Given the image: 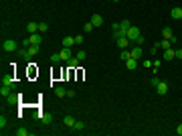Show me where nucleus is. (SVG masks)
Returning <instances> with one entry per match:
<instances>
[{"label":"nucleus","mask_w":182,"mask_h":136,"mask_svg":"<svg viewBox=\"0 0 182 136\" xmlns=\"http://www.w3.org/2000/svg\"><path fill=\"white\" fill-rule=\"evenodd\" d=\"M37 31H39V25H37V22H28V25H27V33L34 35Z\"/></svg>","instance_id":"6ab92c4d"},{"label":"nucleus","mask_w":182,"mask_h":136,"mask_svg":"<svg viewBox=\"0 0 182 136\" xmlns=\"http://www.w3.org/2000/svg\"><path fill=\"white\" fill-rule=\"evenodd\" d=\"M115 2H117V0H115Z\"/></svg>","instance_id":"e433bc0d"},{"label":"nucleus","mask_w":182,"mask_h":136,"mask_svg":"<svg viewBox=\"0 0 182 136\" xmlns=\"http://www.w3.org/2000/svg\"><path fill=\"white\" fill-rule=\"evenodd\" d=\"M142 65H144V67H152V65H154V63H150V59H146V61H144V63H142Z\"/></svg>","instance_id":"473e14b6"},{"label":"nucleus","mask_w":182,"mask_h":136,"mask_svg":"<svg viewBox=\"0 0 182 136\" xmlns=\"http://www.w3.org/2000/svg\"><path fill=\"white\" fill-rule=\"evenodd\" d=\"M73 45H75V37H65V39H63V47L71 49Z\"/></svg>","instance_id":"4468645a"},{"label":"nucleus","mask_w":182,"mask_h":136,"mask_svg":"<svg viewBox=\"0 0 182 136\" xmlns=\"http://www.w3.org/2000/svg\"><path fill=\"white\" fill-rule=\"evenodd\" d=\"M85 128V124L81 122V120H75V126H73V130H83Z\"/></svg>","instance_id":"393cba45"},{"label":"nucleus","mask_w":182,"mask_h":136,"mask_svg":"<svg viewBox=\"0 0 182 136\" xmlns=\"http://www.w3.org/2000/svg\"><path fill=\"white\" fill-rule=\"evenodd\" d=\"M0 95H2V98H8V95H12V88H8V85H2V89H0Z\"/></svg>","instance_id":"f3484780"},{"label":"nucleus","mask_w":182,"mask_h":136,"mask_svg":"<svg viewBox=\"0 0 182 136\" xmlns=\"http://www.w3.org/2000/svg\"><path fill=\"white\" fill-rule=\"evenodd\" d=\"M115 43H117V49H128V45L132 41H129L128 37H120V39H115Z\"/></svg>","instance_id":"0eeeda50"},{"label":"nucleus","mask_w":182,"mask_h":136,"mask_svg":"<svg viewBox=\"0 0 182 136\" xmlns=\"http://www.w3.org/2000/svg\"><path fill=\"white\" fill-rule=\"evenodd\" d=\"M81 43H83V37L77 35V37H75V45H81Z\"/></svg>","instance_id":"2f4dec72"},{"label":"nucleus","mask_w":182,"mask_h":136,"mask_svg":"<svg viewBox=\"0 0 182 136\" xmlns=\"http://www.w3.org/2000/svg\"><path fill=\"white\" fill-rule=\"evenodd\" d=\"M162 35H164V39H170V41H172V45H176V43H178L176 35L172 33V28H170V27H164V28H162Z\"/></svg>","instance_id":"7ed1b4c3"},{"label":"nucleus","mask_w":182,"mask_h":136,"mask_svg":"<svg viewBox=\"0 0 182 136\" xmlns=\"http://www.w3.org/2000/svg\"><path fill=\"white\" fill-rule=\"evenodd\" d=\"M126 67H128L129 71H134V69L138 67V59H134V57H129L128 61H126Z\"/></svg>","instance_id":"ddd939ff"},{"label":"nucleus","mask_w":182,"mask_h":136,"mask_svg":"<svg viewBox=\"0 0 182 136\" xmlns=\"http://www.w3.org/2000/svg\"><path fill=\"white\" fill-rule=\"evenodd\" d=\"M120 57H121V61H128L129 57H132V53H129L128 49H121V53H120Z\"/></svg>","instance_id":"4be33fe9"},{"label":"nucleus","mask_w":182,"mask_h":136,"mask_svg":"<svg viewBox=\"0 0 182 136\" xmlns=\"http://www.w3.org/2000/svg\"><path fill=\"white\" fill-rule=\"evenodd\" d=\"M34 120H40L43 124H51L53 116H51V114H47V112H43V114H34Z\"/></svg>","instance_id":"20e7f679"},{"label":"nucleus","mask_w":182,"mask_h":136,"mask_svg":"<svg viewBox=\"0 0 182 136\" xmlns=\"http://www.w3.org/2000/svg\"><path fill=\"white\" fill-rule=\"evenodd\" d=\"M39 31H40V33H47L49 25H47V22H39Z\"/></svg>","instance_id":"a878e982"},{"label":"nucleus","mask_w":182,"mask_h":136,"mask_svg":"<svg viewBox=\"0 0 182 136\" xmlns=\"http://www.w3.org/2000/svg\"><path fill=\"white\" fill-rule=\"evenodd\" d=\"M14 134H16V136H28V134H30V132H28L27 128H18V130H16V132H14Z\"/></svg>","instance_id":"b1692460"},{"label":"nucleus","mask_w":182,"mask_h":136,"mask_svg":"<svg viewBox=\"0 0 182 136\" xmlns=\"http://www.w3.org/2000/svg\"><path fill=\"white\" fill-rule=\"evenodd\" d=\"M176 134L182 136V124H178V126H176Z\"/></svg>","instance_id":"f704fd0d"},{"label":"nucleus","mask_w":182,"mask_h":136,"mask_svg":"<svg viewBox=\"0 0 182 136\" xmlns=\"http://www.w3.org/2000/svg\"><path fill=\"white\" fill-rule=\"evenodd\" d=\"M126 37H128L129 41L134 43V41H138V39L142 37V33H140V28H138V27H129V28H128V33H126Z\"/></svg>","instance_id":"f257e3e1"},{"label":"nucleus","mask_w":182,"mask_h":136,"mask_svg":"<svg viewBox=\"0 0 182 136\" xmlns=\"http://www.w3.org/2000/svg\"><path fill=\"white\" fill-rule=\"evenodd\" d=\"M129 53H132V57H134V59H138V61H140V59H142V55H144V49L138 45V47L129 49Z\"/></svg>","instance_id":"423d86ee"},{"label":"nucleus","mask_w":182,"mask_h":136,"mask_svg":"<svg viewBox=\"0 0 182 136\" xmlns=\"http://www.w3.org/2000/svg\"><path fill=\"white\" fill-rule=\"evenodd\" d=\"M2 49L4 51H18V43L14 41V39H6V41L2 43Z\"/></svg>","instance_id":"f03ea898"},{"label":"nucleus","mask_w":182,"mask_h":136,"mask_svg":"<svg viewBox=\"0 0 182 136\" xmlns=\"http://www.w3.org/2000/svg\"><path fill=\"white\" fill-rule=\"evenodd\" d=\"M28 37H30V43H33V45H40V41H43V37H40L39 33H34V35H28Z\"/></svg>","instance_id":"dca6fc26"},{"label":"nucleus","mask_w":182,"mask_h":136,"mask_svg":"<svg viewBox=\"0 0 182 136\" xmlns=\"http://www.w3.org/2000/svg\"><path fill=\"white\" fill-rule=\"evenodd\" d=\"M59 55H61V61H65V63H67L69 59H71V49L63 47V49H61V51H59Z\"/></svg>","instance_id":"1a4fd4ad"},{"label":"nucleus","mask_w":182,"mask_h":136,"mask_svg":"<svg viewBox=\"0 0 182 136\" xmlns=\"http://www.w3.org/2000/svg\"><path fill=\"white\" fill-rule=\"evenodd\" d=\"M67 65L71 69H75V67H79V59H77V57H71V59H69L67 61Z\"/></svg>","instance_id":"aec40b11"},{"label":"nucleus","mask_w":182,"mask_h":136,"mask_svg":"<svg viewBox=\"0 0 182 136\" xmlns=\"http://www.w3.org/2000/svg\"><path fill=\"white\" fill-rule=\"evenodd\" d=\"M136 45H140V47H142V45H144V35H142L140 39H138V41H136Z\"/></svg>","instance_id":"c9c22d12"},{"label":"nucleus","mask_w":182,"mask_h":136,"mask_svg":"<svg viewBox=\"0 0 182 136\" xmlns=\"http://www.w3.org/2000/svg\"><path fill=\"white\" fill-rule=\"evenodd\" d=\"M150 83H152V85H154V88H156V85L160 83V79H158V77H152V81H150Z\"/></svg>","instance_id":"72a5a7b5"},{"label":"nucleus","mask_w":182,"mask_h":136,"mask_svg":"<svg viewBox=\"0 0 182 136\" xmlns=\"http://www.w3.org/2000/svg\"><path fill=\"white\" fill-rule=\"evenodd\" d=\"M172 47V41H170V39H164V41L160 43V49H170Z\"/></svg>","instance_id":"5701e85b"},{"label":"nucleus","mask_w":182,"mask_h":136,"mask_svg":"<svg viewBox=\"0 0 182 136\" xmlns=\"http://www.w3.org/2000/svg\"><path fill=\"white\" fill-rule=\"evenodd\" d=\"M18 98H20V95L12 94V95H8V98H6V102L10 104V106H14V104H18Z\"/></svg>","instance_id":"412c9836"},{"label":"nucleus","mask_w":182,"mask_h":136,"mask_svg":"<svg viewBox=\"0 0 182 136\" xmlns=\"http://www.w3.org/2000/svg\"><path fill=\"white\" fill-rule=\"evenodd\" d=\"M174 55H176V59H182V49H174Z\"/></svg>","instance_id":"7c9ffc66"},{"label":"nucleus","mask_w":182,"mask_h":136,"mask_svg":"<svg viewBox=\"0 0 182 136\" xmlns=\"http://www.w3.org/2000/svg\"><path fill=\"white\" fill-rule=\"evenodd\" d=\"M156 91H158L160 95H164L166 91H168V83H166V81H162V79H160V83L156 85Z\"/></svg>","instance_id":"9d476101"},{"label":"nucleus","mask_w":182,"mask_h":136,"mask_svg":"<svg viewBox=\"0 0 182 136\" xmlns=\"http://www.w3.org/2000/svg\"><path fill=\"white\" fill-rule=\"evenodd\" d=\"M8 124V120H6V116H0V128L4 130V126Z\"/></svg>","instance_id":"c85d7f7f"},{"label":"nucleus","mask_w":182,"mask_h":136,"mask_svg":"<svg viewBox=\"0 0 182 136\" xmlns=\"http://www.w3.org/2000/svg\"><path fill=\"white\" fill-rule=\"evenodd\" d=\"M55 95H57V98H65V95H67V89L57 85V88H55Z\"/></svg>","instance_id":"a211bd4d"},{"label":"nucleus","mask_w":182,"mask_h":136,"mask_svg":"<svg viewBox=\"0 0 182 136\" xmlns=\"http://www.w3.org/2000/svg\"><path fill=\"white\" fill-rule=\"evenodd\" d=\"M93 22H91V21H89V22H85V33H91V31H93Z\"/></svg>","instance_id":"cd10ccee"},{"label":"nucleus","mask_w":182,"mask_h":136,"mask_svg":"<svg viewBox=\"0 0 182 136\" xmlns=\"http://www.w3.org/2000/svg\"><path fill=\"white\" fill-rule=\"evenodd\" d=\"M91 22H93V27H101L103 25V16L101 14H93L91 16Z\"/></svg>","instance_id":"f8f14e48"},{"label":"nucleus","mask_w":182,"mask_h":136,"mask_svg":"<svg viewBox=\"0 0 182 136\" xmlns=\"http://www.w3.org/2000/svg\"><path fill=\"white\" fill-rule=\"evenodd\" d=\"M172 59H176L174 49H172V47H170V49H164V61H172Z\"/></svg>","instance_id":"9b49d317"},{"label":"nucleus","mask_w":182,"mask_h":136,"mask_svg":"<svg viewBox=\"0 0 182 136\" xmlns=\"http://www.w3.org/2000/svg\"><path fill=\"white\" fill-rule=\"evenodd\" d=\"M63 124L69 126V128H73V126H75V118H73V116H65V118H63Z\"/></svg>","instance_id":"2eb2a0df"},{"label":"nucleus","mask_w":182,"mask_h":136,"mask_svg":"<svg viewBox=\"0 0 182 136\" xmlns=\"http://www.w3.org/2000/svg\"><path fill=\"white\" fill-rule=\"evenodd\" d=\"M14 77H12V73H4L2 75V85H8V88H14Z\"/></svg>","instance_id":"39448f33"},{"label":"nucleus","mask_w":182,"mask_h":136,"mask_svg":"<svg viewBox=\"0 0 182 136\" xmlns=\"http://www.w3.org/2000/svg\"><path fill=\"white\" fill-rule=\"evenodd\" d=\"M75 57H77L79 61H83V59H85V51H83V49H81V51H77V55H75Z\"/></svg>","instance_id":"c756f323"},{"label":"nucleus","mask_w":182,"mask_h":136,"mask_svg":"<svg viewBox=\"0 0 182 136\" xmlns=\"http://www.w3.org/2000/svg\"><path fill=\"white\" fill-rule=\"evenodd\" d=\"M51 61H53V63H61V55L59 53H53V55H51Z\"/></svg>","instance_id":"bb28decb"},{"label":"nucleus","mask_w":182,"mask_h":136,"mask_svg":"<svg viewBox=\"0 0 182 136\" xmlns=\"http://www.w3.org/2000/svg\"><path fill=\"white\" fill-rule=\"evenodd\" d=\"M170 16H172V18H176V21H180V18H182V6H172Z\"/></svg>","instance_id":"6e6552de"}]
</instances>
